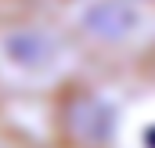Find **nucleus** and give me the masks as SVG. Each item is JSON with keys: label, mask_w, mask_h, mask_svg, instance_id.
Instances as JSON below:
<instances>
[{"label": "nucleus", "mask_w": 155, "mask_h": 148, "mask_svg": "<svg viewBox=\"0 0 155 148\" xmlns=\"http://www.w3.org/2000/svg\"><path fill=\"white\" fill-rule=\"evenodd\" d=\"M87 29L94 33V36L101 40H123L130 36L134 29H137V11L126 4V0H101V4H94L90 11H87Z\"/></svg>", "instance_id": "f257e3e1"}, {"label": "nucleus", "mask_w": 155, "mask_h": 148, "mask_svg": "<svg viewBox=\"0 0 155 148\" xmlns=\"http://www.w3.org/2000/svg\"><path fill=\"white\" fill-rule=\"evenodd\" d=\"M7 54L18 65H43V62H51L54 47L40 36V33H15V36L7 40Z\"/></svg>", "instance_id": "f03ea898"}]
</instances>
